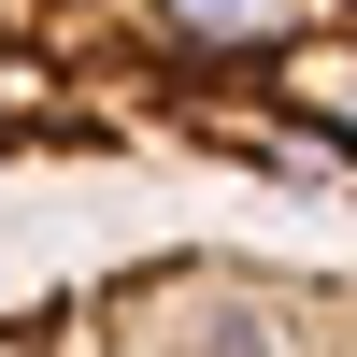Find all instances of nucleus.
<instances>
[{"mask_svg": "<svg viewBox=\"0 0 357 357\" xmlns=\"http://www.w3.org/2000/svg\"><path fill=\"white\" fill-rule=\"evenodd\" d=\"M357 0H0V158H229L329 186Z\"/></svg>", "mask_w": 357, "mask_h": 357, "instance_id": "obj_1", "label": "nucleus"}, {"mask_svg": "<svg viewBox=\"0 0 357 357\" xmlns=\"http://www.w3.org/2000/svg\"><path fill=\"white\" fill-rule=\"evenodd\" d=\"M0 357H343V272L257 257H143L72 301L0 314Z\"/></svg>", "mask_w": 357, "mask_h": 357, "instance_id": "obj_2", "label": "nucleus"}]
</instances>
